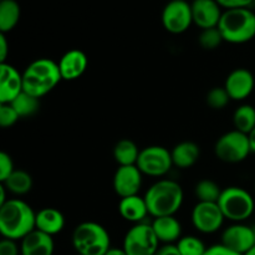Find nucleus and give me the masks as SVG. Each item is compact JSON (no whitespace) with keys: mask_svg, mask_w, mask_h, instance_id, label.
<instances>
[{"mask_svg":"<svg viewBox=\"0 0 255 255\" xmlns=\"http://www.w3.org/2000/svg\"><path fill=\"white\" fill-rule=\"evenodd\" d=\"M255 79L249 70L236 69L228 75L224 82V89L228 92L231 100L234 101H243L248 99L254 91Z\"/></svg>","mask_w":255,"mask_h":255,"instance_id":"4468645a","label":"nucleus"},{"mask_svg":"<svg viewBox=\"0 0 255 255\" xmlns=\"http://www.w3.org/2000/svg\"><path fill=\"white\" fill-rule=\"evenodd\" d=\"M21 15V7L16 0L0 1V32L6 34L17 25Z\"/></svg>","mask_w":255,"mask_h":255,"instance_id":"5701e85b","label":"nucleus"},{"mask_svg":"<svg viewBox=\"0 0 255 255\" xmlns=\"http://www.w3.org/2000/svg\"><path fill=\"white\" fill-rule=\"evenodd\" d=\"M173 166L178 168L187 169L197 163L201 156V148L192 141H183L176 144L171 151Z\"/></svg>","mask_w":255,"mask_h":255,"instance_id":"4be33fe9","label":"nucleus"},{"mask_svg":"<svg viewBox=\"0 0 255 255\" xmlns=\"http://www.w3.org/2000/svg\"><path fill=\"white\" fill-rule=\"evenodd\" d=\"M234 129L249 134L255 128V109L252 105H241L233 115Z\"/></svg>","mask_w":255,"mask_h":255,"instance_id":"a878e982","label":"nucleus"},{"mask_svg":"<svg viewBox=\"0 0 255 255\" xmlns=\"http://www.w3.org/2000/svg\"><path fill=\"white\" fill-rule=\"evenodd\" d=\"M244 255H255V247H254L253 249H252V251H249L248 253H247V254H244Z\"/></svg>","mask_w":255,"mask_h":255,"instance_id":"79ce46f5","label":"nucleus"},{"mask_svg":"<svg viewBox=\"0 0 255 255\" xmlns=\"http://www.w3.org/2000/svg\"><path fill=\"white\" fill-rule=\"evenodd\" d=\"M218 29L226 42L246 44L255 37V12L249 7L224 10Z\"/></svg>","mask_w":255,"mask_h":255,"instance_id":"20e7f679","label":"nucleus"},{"mask_svg":"<svg viewBox=\"0 0 255 255\" xmlns=\"http://www.w3.org/2000/svg\"><path fill=\"white\" fill-rule=\"evenodd\" d=\"M136 166L144 176H166L173 167L171 151L163 146L144 147L139 152Z\"/></svg>","mask_w":255,"mask_h":255,"instance_id":"1a4fd4ad","label":"nucleus"},{"mask_svg":"<svg viewBox=\"0 0 255 255\" xmlns=\"http://www.w3.org/2000/svg\"><path fill=\"white\" fill-rule=\"evenodd\" d=\"M248 137H249V144H251L252 152L255 153V128L248 134Z\"/></svg>","mask_w":255,"mask_h":255,"instance_id":"a19ab883","label":"nucleus"},{"mask_svg":"<svg viewBox=\"0 0 255 255\" xmlns=\"http://www.w3.org/2000/svg\"><path fill=\"white\" fill-rule=\"evenodd\" d=\"M57 64H59L62 80L74 81L85 74L89 66V59L84 51L79 49H72L65 52Z\"/></svg>","mask_w":255,"mask_h":255,"instance_id":"f3484780","label":"nucleus"},{"mask_svg":"<svg viewBox=\"0 0 255 255\" xmlns=\"http://www.w3.org/2000/svg\"><path fill=\"white\" fill-rule=\"evenodd\" d=\"M183 199L181 184L172 179H159L144 194L149 216L154 218L174 216L181 209Z\"/></svg>","mask_w":255,"mask_h":255,"instance_id":"f03ea898","label":"nucleus"},{"mask_svg":"<svg viewBox=\"0 0 255 255\" xmlns=\"http://www.w3.org/2000/svg\"><path fill=\"white\" fill-rule=\"evenodd\" d=\"M7 52H9V47H7V40L5 34H0V64L5 62L7 57Z\"/></svg>","mask_w":255,"mask_h":255,"instance_id":"4c0bfd02","label":"nucleus"},{"mask_svg":"<svg viewBox=\"0 0 255 255\" xmlns=\"http://www.w3.org/2000/svg\"><path fill=\"white\" fill-rule=\"evenodd\" d=\"M152 228L158 238L159 243L172 244L182 238V226L174 216L159 217L152 222Z\"/></svg>","mask_w":255,"mask_h":255,"instance_id":"6ab92c4d","label":"nucleus"},{"mask_svg":"<svg viewBox=\"0 0 255 255\" xmlns=\"http://www.w3.org/2000/svg\"><path fill=\"white\" fill-rule=\"evenodd\" d=\"M61 80L59 64L45 57L32 61L22 72L24 92L37 99L51 92Z\"/></svg>","mask_w":255,"mask_h":255,"instance_id":"7ed1b4c3","label":"nucleus"},{"mask_svg":"<svg viewBox=\"0 0 255 255\" xmlns=\"http://www.w3.org/2000/svg\"><path fill=\"white\" fill-rule=\"evenodd\" d=\"M142 172L137 166H121L114 176V191L120 198L137 196L142 187Z\"/></svg>","mask_w":255,"mask_h":255,"instance_id":"ddd939ff","label":"nucleus"},{"mask_svg":"<svg viewBox=\"0 0 255 255\" xmlns=\"http://www.w3.org/2000/svg\"><path fill=\"white\" fill-rule=\"evenodd\" d=\"M15 171L14 162L6 152L0 153V182H4Z\"/></svg>","mask_w":255,"mask_h":255,"instance_id":"473e14b6","label":"nucleus"},{"mask_svg":"<svg viewBox=\"0 0 255 255\" xmlns=\"http://www.w3.org/2000/svg\"><path fill=\"white\" fill-rule=\"evenodd\" d=\"M10 105L14 107L15 111L20 116V119H22V117L32 116V115H35L39 111L40 99L22 91Z\"/></svg>","mask_w":255,"mask_h":255,"instance_id":"cd10ccee","label":"nucleus"},{"mask_svg":"<svg viewBox=\"0 0 255 255\" xmlns=\"http://www.w3.org/2000/svg\"><path fill=\"white\" fill-rule=\"evenodd\" d=\"M252 152L248 134L233 129L222 134L214 144L217 158L226 163L243 162Z\"/></svg>","mask_w":255,"mask_h":255,"instance_id":"0eeeda50","label":"nucleus"},{"mask_svg":"<svg viewBox=\"0 0 255 255\" xmlns=\"http://www.w3.org/2000/svg\"><path fill=\"white\" fill-rule=\"evenodd\" d=\"M127 255H154L159 249V241L151 224H134L124 239Z\"/></svg>","mask_w":255,"mask_h":255,"instance_id":"6e6552de","label":"nucleus"},{"mask_svg":"<svg viewBox=\"0 0 255 255\" xmlns=\"http://www.w3.org/2000/svg\"><path fill=\"white\" fill-rule=\"evenodd\" d=\"M254 237H255V228H254Z\"/></svg>","mask_w":255,"mask_h":255,"instance_id":"c03bdc74","label":"nucleus"},{"mask_svg":"<svg viewBox=\"0 0 255 255\" xmlns=\"http://www.w3.org/2000/svg\"><path fill=\"white\" fill-rule=\"evenodd\" d=\"M223 37H222L221 31L218 27H212V29L202 30L199 34L198 42L204 50H214L223 42Z\"/></svg>","mask_w":255,"mask_h":255,"instance_id":"7c9ffc66","label":"nucleus"},{"mask_svg":"<svg viewBox=\"0 0 255 255\" xmlns=\"http://www.w3.org/2000/svg\"><path fill=\"white\" fill-rule=\"evenodd\" d=\"M204 255H241L236 252L231 251L227 247H224L223 244H216V246H212L209 248H207V252Z\"/></svg>","mask_w":255,"mask_h":255,"instance_id":"c9c22d12","label":"nucleus"},{"mask_svg":"<svg viewBox=\"0 0 255 255\" xmlns=\"http://www.w3.org/2000/svg\"><path fill=\"white\" fill-rule=\"evenodd\" d=\"M65 227V217L59 209L47 208L41 209L36 213L35 218V229L47 234V236H55L59 234Z\"/></svg>","mask_w":255,"mask_h":255,"instance_id":"aec40b11","label":"nucleus"},{"mask_svg":"<svg viewBox=\"0 0 255 255\" xmlns=\"http://www.w3.org/2000/svg\"><path fill=\"white\" fill-rule=\"evenodd\" d=\"M223 189L212 179H202L196 184L194 194L198 202H207V203H217L221 197Z\"/></svg>","mask_w":255,"mask_h":255,"instance_id":"bb28decb","label":"nucleus"},{"mask_svg":"<svg viewBox=\"0 0 255 255\" xmlns=\"http://www.w3.org/2000/svg\"><path fill=\"white\" fill-rule=\"evenodd\" d=\"M254 188H255V186H254Z\"/></svg>","mask_w":255,"mask_h":255,"instance_id":"49530a36","label":"nucleus"},{"mask_svg":"<svg viewBox=\"0 0 255 255\" xmlns=\"http://www.w3.org/2000/svg\"><path fill=\"white\" fill-rule=\"evenodd\" d=\"M221 244L241 255L247 254L255 247L254 228L242 223L233 224L222 233Z\"/></svg>","mask_w":255,"mask_h":255,"instance_id":"f8f14e48","label":"nucleus"},{"mask_svg":"<svg viewBox=\"0 0 255 255\" xmlns=\"http://www.w3.org/2000/svg\"><path fill=\"white\" fill-rule=\"evenodd\" d=\"M36 213L26 202L10 198L0 206V233L5 239L22 241L35 231Z\"/></svg>","mask_w":255,"mask_h":255,"instance_id":"f257e3e1","label":"nucleus"},{"mask_svg":"<svg viewBox=\"0 0 255 255\" xmlns=\"http://www.w3.org/2000/svg\"><path fill=\"white\" fill-rule=\"evenodd\" d=\"M193 24L206 30L218 27L223 11L217 0H193L191 2Z\"/></svg>","mask_w":255,"mask_h":255,"instance_id":"2eb2a0df","label":"nucleus"},{"mask_svg":"<svg viewBox=\"0 0 255 255\" xmlns=\"http://www.w3.org/2000/svg\"><path fill=\"white\" fill-rule=\"evenodd\" d=\"M20 116L10 104H0V126L9 128L19 121Z\"/></svg>","mask_w":255,"mask_h":255,"instance_id":"2f4dec72","label":"nucleus"},{"mask_svg":"<svg viewBox=\"0 0 255 255\" xmlns=\"http://www.w3.org/2000/svg\"><path fill=\"white\" fill-rule=\"evenodd\" d=\"M119 212L125 221L136 224L142 223L147 214H149L144 197L138 196V194L121 198L119 203Z\"/></svg>","mask_w":255,"mask_h":255,"instance_id":"412c9836","label":"nucleus"},{"mask_svg":"<svg viewBox=\"0 0 255 255\" xmlns=\"http://www.w3.org/2000/svg\"><path fill=\"white\" fill-rule=\"evenodd\" d=\"M54 251L55 244L52 237L37 229L27 234L20 244L21 255H52Z\"/></svg>","mask_w":255,"mask_h":255,"instance_id":"a211bd4d","label":"nucleus"},{"mask_svg":"<svg viewBox=\"0 0 255 255\" xmlns=\"http://www.w3.org/2000/svg\"><path fill=\"white\" fill-rule=\"evenodd\" d=\"M22 91V74L10 64H0V104H11Z\"/></svg>","mask_w":255,"mask_h":255,"instance_id":"dca6fc26","label":"nucleus"},{"mask_svg":"<svg viewBox=\"0 0 255 255\" xmlns=\"http://www.w3.org/2000/svg\"><path fill=\"white\" fill-rule=\"evenodd\" d=\"M105 255H127V253L124 251V248H110V251Z\"/></svg>","mask_w":255,"mask_h":255,"instance_id":"58836bf2","label":"nucleus"},{"mask_svg":"<svg viewBox=\"0 0 255 255\" xmlns=\"http://www.w3.org/2000/svg\"><path fill=\"white\" fill-rule=\"evenodd\" d=\"M253 5H254V6H255V0H254V2H253Z\"/></svg>","mask_w":255,"mask_h":255,"instance_id":"37998d69","label":"nucleus"},{"mask_svg":"<svg viewBox=\"0 0 255 255\" xmlns=\"http://www.w3.org/2000/svg\"><path fill=\"white\" fill-rule=\"evenodd\" d=\"M76 255H82V254H76Z\"/></svg>","mask_w":255,"mask_h":255,"instance_id":"a18cd8bd","label":"nucleus"},{"mask_svg":"<svg viewBox=\"0 0 255 255\" xmlns=\"http://www.w3.org/2000/svg\"><path fill=\"white\" fill-rule=\"evenodd\" d=\"M0 255H19L16 242L11 239H2L0 242Z\"/></svg>","mask_w":255,"mask_h":255,"instance_id":"f704fd0d","label":"nucleus"},{"mask_svg":"<svg viewBox=\"0 0 255 255\" xmlns=\"http://www.w3.org/2000/svg\"><path fill=\"white\" fill-rule=\"evenodd\" d=\"M6 201H9V199L6 198V188L1 184V186H0V206L4 204Z\"/></svg>","mask_w":255,"mask_h":255,"instance_id":"ea45409f","label":"nucleus"},{"mask_svg":"<svg viewBox=\"0 0 255 255\" xmlns=\"http://www.w3.org/2000/svg\"><path fill=\"white\" fill-rule=\"evenodd\" d=\"M217 203L224 218L234 223H242L251 218L255 209L253 196L242 187L224 188Z\"/></svg>","mask_w":255,"mask_h":255,"instance_id":"423d86ee","label":"nucleus"},{"mask_svg":"<svg viewBox=\"0 0 255 255\" xmlns=\"http://www.w3.org/2000/svg\"><path fill=\"white\" fill-rule=\"evenodd\" d=\"M224 216L218 203L198 202L192 211V224L203 234H212L222 228Z\"/></svg>","mask_w":255,"mask_h":255,"instance_id":"9b49d317","label":"nucleus"},{"mask_svg":"<svg viewBox=\"0 0 255 255\" xmlns=\"http://www.w3.org/2000/svg\"><path fill=\"white\" fill-rule=\"evenodd\" d=\"M1 184L9 193L15 196H24L32 189V177L26 171L15 169L4 182H1Z\"/></svg>","mask_w":255,"mask_h":255,"instance_id":"393cba45","label":"nucleus"},{"mask_svg":"<svg viewBox=\"0 0 255 255\" xmlns=\"http://www.w3.org/2000/svg\"><path fill=\"white\" fill-rule=\"evenodd\" d=\"M141 149L133 141L128 138L120 139L114 147V158L119 167L136 166Z\"/></svg>","mask_w":255,"mask_h":255,"instance_id":"b1692460","label":"nucleus"},{"mask_svg":"<svg viewBox=\"0 0 255 255\" xmlns=\"http://www.w3.org/2000/svg\"><path fill=\"white\" fill-rule=\"evenodd\" d=\"M207 105L213 110H223L231 101L227 90L223 87H213L211 91L207 94L206 97Z\"/></svg>","mask_w":255,"mask_h":255,"instance_id":"c756f323","label":"nucleus"},{"mask_svg":"<svg viewBox=\"0 0 255 255\" xmlns=\"http://www.w3.org/2000/svg\"><path fill=\"white\" fill-rule=\"evenodd\" d=\"M162 24L171 34L187 31L193 24L191 4L187 0H171L162 11Z\"/></svg>","mask_w":255,"mask_h":255,"instance_id":"9d476101","label":"nucleus"},{"mask_svg":"<svg viewBox=\"0 0 255 255\" xmlns=\"http://www.w3.org/2000/svg\"><path fill=\"white\" fill-rule=\"evenodd\" d=\"M72 246L77 254L105 255L111 248L109 232L96 222H84L72 233Z\"/></svg>","mask_w":255,"mask_h":255,"instance_id":"39448f33","label":"nucleus"},{"mask_svg":"<svg viewBox=\"0 0 255 255\" xmlns=\"http://www.w3.org/2000/svg\"><path fill=\"white\" fill-rule=\"evenodd\" d=\"M222 7L226 10L241 9V7H249L253 5L254 0H217Z\"/></svg>","mask_w":255,"mask_h":255,"instance_id":"72a5a7b5","label":"nucleus"},{"mask_svg":"<svg viewBox=\"0 0 255 255\" xmlns=\"http://www.w3.org/2000/svg\"><path fill=\"white\" fill-rule=\"evenodd\" d=\"M154 255H181V253H179L177 246H173V244H166V246L161 247Z\"/></svg>","mask_w":255,"mask_h":255,"instance_id":"e433bc0d","label":"nucleus"},{"mask_svg":"<svg viewBox=\"0 0 255 255\" xmlns=\"http://www.w3.org/2000/svg\"><path fill=\"white\" fill-rule=\"evenodd\" d=\"M176 246L181 255H204L207 252L203 242L193 236L182 237Z\"/></svg>","mask_w":255,"mask_h":255,"instance_id":"c85d7f7f","label":"nucleus"}]
</instances>
